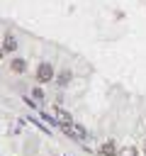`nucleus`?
I'll list each match as a JSON object with an SVG mask.
<instances>
[{"label": "nucleus", "instance_id": "obj_8", "mask_svg": "<svg viewBox=\"0 0 146 156\" xmlns=\"http://www.w3.org/2000/svg\"><path fill=\"white\" fill-rule=\"evenodd\" d=\"M68 80H71V71H63V73L58 76V83H61V85H66Z\"/></svg>", "mask_w": 146, "mask_h": 156}, {"label": "nucleus", "instance_id": "obj_4", "mask_svg": "<svg viewBox=\"0 0 146 156\" xmlns=\"http://www.w3.org/2000/svg\"><path fill=\"white\" fill-rule=\"evenodd\" d=\"M2 49H5V54H12L15 49H17V39H15V34H5L2 37Z\"/></svg>", "mask_w": 146, "mask_h": 156}, {"label": "nucleus", "instance_id": "obj_7", "mask_svg": "<svg viewBox=\"0 0 146 156\" xmlns=\"http://www.w3.org/2000/svg\"><path fill=\"white\" fill-rule=\"evenodd\" d=\"M24 68H27V63H24L22 58H15V61H12V71H15V73H22Z\"/></svg>", "mask_w": 146, "mask_h": 156}, {"label": "nucleus", "instance_id": "obj_5", "mask_svg": "<svg viewBox=\"0 0 146 156\" xmlns=\"http://www.w3.org/2000/svg\"><path fill=\"white\" fill-rule=\"evenodd\" d=\"M54 117H56V122H61V124H68V122H73L71 112H66L63 107H54Z\"/></svg>", "mask_w": 146, "mask_h": 156}, {"label": "nucleus", "instance_id": "obj_9", "mask_svg": "<svg viewBox=\"0 0 146 156\" xmlns=\"http://www.w3.org/2000/svg\"><path fill=\"white\" fill-rule=\"evenodd\" d=\"M2 54H5V49H2V44H0V58H2Z\"/></svg>", "mask_w": 146, "mask_h": 156}, {"label": "nucleus", "instance_id": "obj_1", "mask_svg": "<svg viewBox=\"0 0 146 156\" xmlns=\"http://www.w3.org/2000/svg\"><path fill=\"white\" fill-rule=\"evenodd\" d=\"M61 129H63V134H68V136H73V139H85L88 134H85V127L83 124H78V122H68V124H61Z\"/></svg>", "mask_w": 146, "mask_h": 156}, {"label": "nucleus", "instance_id": "obj_6", "mask_svg": "<svg viewBox=\"0 0 146 156\" xmlns=\"http://www.w3.org/2000/svg\"><path fill=\"white\" fill-rule=\"evenodd\" d=\"M117 156H139V149L136 146H124V149H119Z\"/></svg>", "mask_w": 146, "mask_h": 156}, {"label": "nucleus", "instance_id": "obj_3", "mask_svg": "<svg viewBox=\"0 0 146 156\" xmlns=\"http://www.w3.org/2000/svg\"><path fill=\"white\" fill-rule=\"evenodd\" d=\"M97 154L100 156H117L119 154V149H117V144L109 139V141H105V144H100V149H97Z\"/></svg>", "mask_w": 146, "mask_h": 156}, {"label": "nucleus", "instance_id": "obj_2", "mask_svg": "<svg viewBox=\"0 0 146 156\" xmlns=\"http://www.w3.org/2000/svg\"><path fill=\"white\" fill-rule=\"evenodd\" d=\"M36 80H39V83L54 80V66H51V63H39V68H36Z\"/></svg>", "mask_w": 146, "mask_h": 156}, {"label": "nucleus", "instance_id": "obj_10", "mask_svg": "<svg viewBox=\"0 0 146 156\" xmlns=\"http://www.w3.org/2000/svg\"><path fill=\"white\" fill-rule=\"evenodd\" d=\"M144 156H146V136H144Z\"/></svg>", "mask_w": 146, "mask_h": 156}]
</instances>
